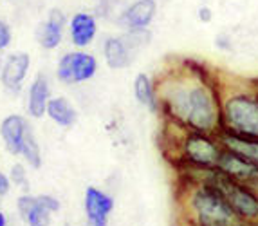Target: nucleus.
I'll return each mask as SVG.
<instances>
[{"instance_id": "1", "label": "nucleus", "mask_w": 258, "mask_h": 226, "mask_svg": "<svg viewBox=\"0 0 258 226\" xmlns=\"http://www.w3.org/2000/svg\"><path fill=\"white\" fill-rule=\"evenodd\" d=\"M155 85L164 123L181 131L219 134L222 80L206 62L184 58Z\"/></svg>"}, {"instance_id": "2", "label": "nucleus", "mask_w": 258, "mask_h": 226, "mask_svg": "<svg viewBox=\"0 0 258 226\" xmlns=\"http://www.w3.org/2000/svg\"><path fill=\"white\" fill-rule=\"evenodd\" d=\"M177 206L179 224L184 226H238L240 222L203 172H179Z\"/></svg>"}, {"instance_id": "3", "label": "nucleus", "mask_w": 258, "mask_h": 226, "mask_svg": "<svg viewBox=\"0 0 258 226\" xmlns=\"http://www.w3.org/2000/svg\"><path fill=\"white\" fill-rule=\"evenodd\" d=\"M164 154L177 172H208L215 170L222 154L219 136L206 132L181 131L164 123Z\"/></svg>"}, {"instance_id": "4", "label": "nucleus", "mask_w": 258, "mask_h": 226, "mask_svg": "<svg viewBox=\"0 0 258 226\" xmlns=\"http://www.w3.org/2000/svg\"><path fill=\"white\" fill-rule=\"evenodd\" d=\"M219 132L258 139V94L247 82H222Z\"/></svg>"}, {"instance_id": "5", "label": "nucleus", "mask_w": 258, "mask_h": 226, "mask_svg": "<svg viewBox=\"0 0 258 226\" xmlns=\"http://www.w3.org/2000/svg\"><path fill=\"white\" fill-rule=\"evenodd\" d=\"M203 178L210 181L217 190L224 196L231 206L233 213L240 222L256 221L258 219V190L249 185L238 183L228 176L220 174L219 170H208L203 172Z\"/></svg>"}, {"instance_id": "6", "label": "nucleus", "mask_w": 258, "mask_h": 226, "mask_svg": "<svg viewBox=\"0 0 258 226\" xmlns=\"http://www.w3.org/2000/svg\"><path fill=\"white\" fill-rule=\"evenodd\" d=\"M98 73V58L82 49L63 52L56 64V78L63 85H80Z\"/></svg>"}, {"instance_id": "7", "label": "nucleus", "mask_w": 258, "mask_h": 226, "mask_svg": "<svg viewBox=\"0 0 258 226\" xmlns=\"http://www.w3.org/2000/svg\"><path fill=\"white\" fill-rule=\"evenodd\" d=\"M31 69V56L26 51H13L2 60L0 83L9 94L18 96L24 89Z\"/></svg>"}, {"instance_id": "8", "label": "nucleus", "mask_w": 258, "mask_h": 226, "mask_svg": "<svg viewBox=\"0 0 258 226\" xmlns=\"http://www.w3.org/2000/svg\"><path fill=\"white\" fill-rule=\"evenodd\" d=\"M116 201L98 187H87L83 194V213L87 226H108Z\"/></svg>"}, {"instance_id": "9", "label": "nucleus", "mask_w": 258, "mask_h": 226, "mask_svg": "<svg viewBox=\"0 0 258 226\" xmlns=\"http://www.w3.org/2000/svg\"><path fill=\"white\" fill-rule=\"evenodd\" d=\"M33 131L29 120L22 114H8L0 122V141L4 145V150L15 157H20L22 145L29 132Z\"/></svg>"}, {"instance_id": "10", "label": "nucleus", "mask_w": 258, "mask_h": 226, "mask_svg": "<svg viewBox=\"0 0 258 226\" xmlns=\"http://www.w3.org/2000/svg\"><path fill=\"white\" fill-rule=\"evenodd\" d=\"M67 26V17L60 8H52L47 13V18L38 24L35 31L36 42L45 51H52L61 44L63 31Z\"/></svg>"}, {"instance_id": "11", "label": "nucleus", "mask_w": 258, "mask_h": 226, "mask_svg": "<svg viewBox=\"0 0 258 226\" xmlns=\"http://www.w3.org/2000/svg\"><path fill=\"white\" fill-rule=\"evenodd\" d=\"M51 82L43 73H38L26 92V112L33 120H42L51 100Z\"/></svg>"}, {"instance_id": "12", "label": "nucleus", "mask_w": 258, "mask_h": 226, "mask_svg": "<svg viewBox=\"0 0 258 226\" xmlns=\"http://www.w3.org/2000/svg\"><path fill=\"white\" fill-rule=\"evenodd\" d=\"M69 38L74 47H89L98 36V20L89 11H78L67 20Z\"/></svg>"}, {"instance_id": "13", "label": "nucleus", "mask_w": 258, "mask_h": 226, "mask_svg": "<svg viewBox=\"0 0 258 226\" xmlns=\"http://www.w3.org/2000/svg\"><path fill=\"white\" fill-rule=\"evenodd\" d=\"M157 13V0H136L123 9L119 15V24L128 31L148 29Z\"/></svg>"}, {"instance_id": "14", "label": "nucleus", "mask_w": 258, "mask_h": 226, "mask_svg": "<svg viewBox=\"0 0 258 226\" xmlns=\"http://www.w3.org/2000/svg\"><path fill=\"white\" fill-rule=\"evenodd\" d=\"M17 212L26 226H51L52 215L38 203L33 194H20L17 197Z\"/></svg>"}, {"instance_id": "15", "label": "nucleus", "mask_w": 258, "mask_h": 226, "mask_svg": "<svg viewBox=\"0 0 258 226\" xmlns=\"http://www.w3.org/2000/svg\"><path fill=\"white\" fill-rule=\"evenodd\" d=\"M132 49L123 36H108L103 42V58L110 69L121 71L132 64Z\"/></svg>"}, {"instance_id": "16", "label": "nucleus", "mask_w": 258, "mask_h": 226, "mask_svg": "<svg viewBox=\"0 0 258 226\" xmlns=\"http://www.w3.org/2000/svg\"><path fill=\"white\" fill-rule=\"evenodd\" d=\"M45 116L60 129H71L78 122V110L65 96H52L45 109Z\"/></svg>"}, {"instance_id": "17", "label": "nucleus", "mask_w": 258, "mask_h": 226, "mask_svg": "<svg viewBox=\"0 0 258 226\" xmlns=\"http://www.w3.org/2000/svg\"><path fill=\"white\" fill-rule=\"evenodd\" d=\"M219 139L224 148L231 152H237L238 156L253 163L258 168V139L256 138H244V136H235L229 132H219Z\"/></svg>"}, {"instance_id": "18", "label": "nucleus", "mask_w": 258, "mask_h": 226, "mask_svg": "<svg viewBox=\"0 0 258 226\" xmlns=\"http://www.w3.org/2000/svg\"><path fill=\"white\" fill-rule=\"evenodd\" d=\"M134 96L136 100L147 107L150 112L159 114V96H157V85L154 80L145 73H139L134 80Z\"/></svg>"}, {"instance_id": "19", "label": "nucleus", "mask_w": 258, "mask_h": 226, "mask_svg": "<svg viewBox=\"0 0 258 226\" xmlns=\"http://www.w3.org/2000/svg\"><path fill=\"white\" fill-rule=\"evenodd\" d=\"M20 157L24 159L26 166H29V168H33V170L42 168V163H43L42 148H40V143L35 136V131H31L29 134L26 136V139H24V145H22V150H20Z\"/></svg>"}, {"instance_id": "20", "label": "nucleus", "mask_w": 258, "mask_h": 226, "mask_svg": "<svg viewBox=\"0 0 258 226\" xmlns=\"http://www.w3.org/2000/svg\"><path fill=\"white\" fill-rule=\"evenodd\" d=\"M9 181L17 188H20L22 194L29 192V174H27V166L24 163H13L8 172Z\"/></svg>"}, {"instance_id": "21", "label": "nucleus", "mask_w": 258, "mask_h": 226, "mask_svg": "<svg viewBox=\"0 0 258 226\" xmlns=\"http://www.w3.org/2000/svg\"><path fill=\"white\" fill-rule=\"evenodd\" d=\"M36 199H38V203L42 204L43 208L51 213L52 217H54L56 213H60L61 203L56 196H52V194H38V196H36Z\"/></svg>"}, {"instance_id": "22", "label": "nucleus", "mask_w": 258, "mask_h": 226, "mask_svg": "<svg viewBox=\"0 0 258 226\" xmlns=\"http://www.w3.org/2000/svg\"><path fill=\"white\" fill-rule=\"evenodd\" d=\"M11 42H13V29H11V24H9L6 18L0 17V54L11 45Z\"/></svg>"}, {"instance_id": "23", "label": "nucleus", "mask_w": 258, "mask_h": 226, "mask_svg": "<svg viewBox=\"0 0 258 226\" xmlns=\"http://www.w3.org/2000/svg\"><path fill=\"white\" fill-rule=\"evenodd\" d=\"M215 45H217V49H222V51H231L233 49L231 36L226 35V33H219V35L215 36Z\"/></svg>"}, {"instance_id": "24", "label": "nucleus", "mask_w": 258, "mask_h": 226, "mask_svg": "<svg viewBox=\"0 0 258 226\" xmlns=\"http://www.w3.org/2000/svg\"><path fill=\"white\" fill-rule=\"evenodd\" d=\"M11 188H13V185H11V181H9V176L0 170V197L4 199L9 192H11Z\"/></svg>"}, {"instance_id": "25", "label": "nucleus", "mask_w": 258, "mask_h": 226, "mask_svg": "<svg viewBox=\"0 0 258 226\" xmlns=\"http://www.w3.org/2000/svg\"><path fill=\"white\" fill-rule=\"evenodd\" d=\"M197 18L201 22L210 24L211 20H213V11H211L210 6H201V8L197 9Z\"/></svg>"}, {"instance_id": "26", "label": "nucleus", "mask_w": 258, "mask_h": 226, "mask_svg": "<svg viewBox=\"0 0 258 226\" xmlns=\"http://www.w3.org/2000/svg\"><path fill=\"white\" fill-rule=\"evenodd\" d=\"M0 226H9V217L4 210L0 208Z\"/></svg>"}, {"instance_id": "27", "label": "nucleus", "mask_w": 258, "mask_h": 226, "mask_svg": "<svg viewBox=\"0 0 258 226\" xmlns=\"http://www.w3.org/2000/svg\"><path fill=\"white\" fill-rule=\"evenodd\" d=\"M238 226H258V219H256V221H245V222H238Z\"/></svg>"}, {"instance_id": "28", "label": "nucleus", "mask_w": 258, "mask_h": 226, "mask_svg": "<svg viewBox=\"0 0 258 226\" xmlns=\"http://www.w3.org/2000/svg\"><path fill=\"white\" fill-rule=\"evenodd\" d=\"M0 206H2V197H0Z\"/></svg>"}, {"instance_id": "29", "label": "nucleus", "mask_w": 258, "mask_h": 226, "mask_svg": "<svg viewBox=\"0 0 258 226\" xmlns=\"http://www.w3.org/2000/svg\"><path fill=\"white\" fill-rule=\"evenodd\" d=\"M179 226H184V224H179Z\"/></svg>"}, {"instance_id": "30", "label": "nucleus", "mask_w": 258, "mask_h": 226, "mask_svg": "<svg viewBox=\"0 0 258 226\" xmlns=\"http://www.w3.org/2000/svg\"><path fill=\"white\" fill-rule=\"evenodd\" d=\"M67 226H71V224H67Z\"/></svg>"}]
</instances>
